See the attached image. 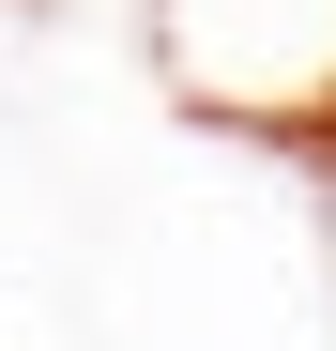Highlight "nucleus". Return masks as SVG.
<instances>
[{
  "instance_id": "obj_1",
  "label": "nucleus",
  "mask_w": 336,
  "mask_h": 351,
  "mask_svg": "<svg viewBox=\"0 0 336 351\" xmlns=\"http://www.w3.org/2000/svg\"><path fill=\"white\" fill-rule=\"evenodd\" d=\"M138 31L199 123H245L291 153L336 138V0H138Z\"/></svg>"
},
{
  "instance_id": "obj_2",
  "label": "nucleus",
  "mask_w": 336,
  "mask_h": 351,
  "mask_svg": "<svg viewBox=\"0 0 336 351\" xmlns=\"http://www.w3.org/2000/svg\"><path fill=\"white\" fill-rule=\"evenodd\" d=\"M306 168H321V260H336V138H321V153H306Z\"/></svg>"
}]
</instances>
